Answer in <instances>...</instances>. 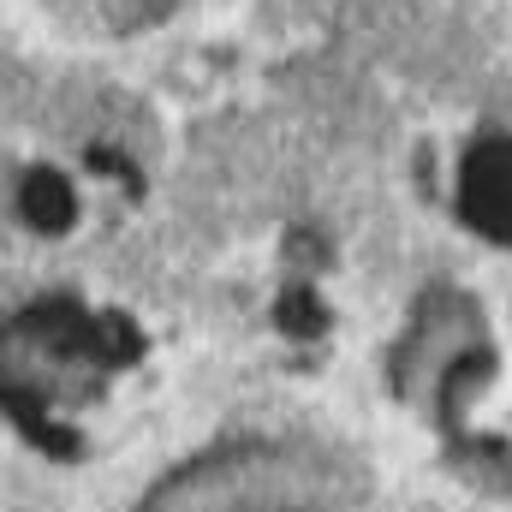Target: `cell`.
Returning a JSON list of instances; mask_svg holds the SVG:
<instances>
[{"label": "cell", "instance_id": "cell-1", "mask_svg": "<svg viewBox=\"0 0 512 512\" xmlns=\"http://www.w3.org/2000/svg\"><path fill=\"white\" fill-rule=\"evenodd\" d=\"M149 328L120 304L48 292L6 322V423L48 465H96L126 447L149 393Z\"/></svg>", "mask_w": 512, "mask_h": 512}, {"label": "cell", "instance_id": "cell-2", "mask_svg": "<svg viewBox=\"0 0 512 512\" xmlns=\"http://www.w3.org/2000/svg\"><path fill=\"white\" fill-rule=\"evenodd\" d=\"M387 376L423 453L459 489L512 507V316L501 322L465 286H429Z\"/></svg>", "mask_w": 512, "mask_h": 512}, {"label": "cell", "instance_id": "cell-3", "mask_svg": "<svg viewBox=\"0 0 512 512\" xmlns=\"http://www.w3.org/2000/svg\"><path fill=\"white\" fill-rule=\"evenodd\" d=\"M131 512H399L346 453L286 435H233L161 471Z\"/></svg>", "mask_w": 512, "mask_h": 512}, {"label": "cell", "instance_id": "cell-4", "mask_svg": "<svg viewBox=\"0 0 512 512\" xmlns=\"http://www.w3.org/2000/svg\"><path fill=\"white\" fill-rule=\"evenodd\" d=\"M453 209L489 245H512V137H489L459 161Z\"/></svg>", "mask_w": 512, "mask_h": 512}, {"label": "cell", "instance_id": "cell-5", "mask_svg": "<svg viewBox=\"0 0 512 512\" xmlns=\"http://www.w3.org/2000/svg\"><path fill=\"white\" fill-rule=\"evenodd\" d=\"M18 215H24V227H36V233H48V239L72 233V221H78L72 179H66L60 167H24V173H18Z\"/></svg>", "mask_w": 512, "mask_h": 512}, {"label": "cell", "instance_id": "cell-6", "mask_svg": "<svg viewBox=\"0 0 512 512\" xmlns=\"http://www.w3.org/2000/svg\"><path fill=\"white\" fill-rule=\"evenodd\" d=\"M274 334L298 352H316L328 334H334V310L322 304L316 280H292L280 298H274Z\"/></svg>", "mask_w": 512, "mask_h": 512}]
</instances>
